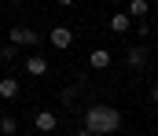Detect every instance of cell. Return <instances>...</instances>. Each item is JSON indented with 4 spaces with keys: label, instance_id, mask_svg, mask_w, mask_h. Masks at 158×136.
Instances as JSON below:
<instances>
[{
    "label": "cell",
    "instance_id": "1",
    "mask_svg": "<svg viewBox=\"0 0 158 136\" xmlns=\"http://www.w3.org/2000/svg\"><path fill=\"white\" fill-rule=\"evenodd\" d=\"M85 129L92 136H114L121 129V114L114 110V107H107V103H96V107H88L85 114Z\"/></svg>",
    "mask_w": 158,
    "mask_h": 136
},
{
    "label": "cell",
    "instance_id": "2",
    "mask_svg": "<svg viewBox=\"0 0 158 136\" xmlns=\"http://www.w3.org/2000/svg\"><path fill=\"white\" fill-rule=\"evenodd\" d=\"M7 37H11V44H19V48L40 44V33H37V30H30V26H11V30H7Z\"/></svg>",
    "mask_w": 158,
    "mask_h": 136
},
{
    "label": "cell",
    "instance_id": "3",
    "mask_svg": "<svg viewBox=\"0 0 158 136\" xmlns=\"http://www.w3.org/2000/svg\"><path fill=\"white\" fill-rule=\"evenodd\" d=\"M48 41H52V48H59V52H70V48H74V30L59 22V26H52Z\"/></svg>",
    "mask_w": 158,
    "mask_h": 136
},
{
    "label": "cell",
    "instance_id": "4",
    "mask_svg": "<svg viewBox=\"0 0 158 136\" xmlns=\"http://www.w3.org/2000/svg\"><path fill=\"white\" fill-rule=\"evenodd\" d=\"M33 129L48 136V133H55V129H59V118H55L52 110H37V114H33Z\"/></svg>",
    "mask_w": 158,
    "mask_h": 136
},
{
    "label": "cell",
    "instance_id": "5",
    "mask_svg": "<svg viewBox=\"0 0 158 136\" xmlns=\"http://www.w3.org/2000/svg\"><path fill=\"white\" fill-rule=\"evenodd\" d=\"M22 66H26L30 77H44V74H48V59H44V55H30V59H22Z\"/></svg>",
    "mask_w": 158,
    "mask_h": 136
},
{
    "label": "cell",
    "instance_id": "6",
    "mask_svg": "<svg viewBox=\"0 0 158 136\" xmlns=\"http://www.w3.org/2000/svg\"><path fill=\"white\" fill-rule=\"evenodd\" d=\"M110 63H114V59H110L107 48H92V52H88V66H92V70H107Z\"/></svg>",
    "mask_w": 158,
    "mask_h": 136
},
{
    "label": "cell",
    "instance_id": "7",
    "mask_svg": "<svg viewBox=\"0 0 158 136\" xmlns=\"http://www.w3.org/2000/svg\"><path fill=\"white\" fill-rule=\"evenodd\" d=\"M125 63H129L132 70H140V66L147 63V48H143V44H132L129 52H125Z\"/></svg>",
    "mask_w": 158,
    "mask_h": 136
},
{
    "label": "cell",
    "instance_id": "8",
    "mask_svg": "<svg viewBox=\"0 0 158 136\" xmlns=\"http://www.w3.org/2000/svg\"><path fill=\"white\" fill-rule=\"evenodd\" d=\"M125 15H129V19H136V22H140V19H147V15H151V0H129V11H125Z\"/></svg>",
    "mask_w": 158,
    "mask_h": 136
},
{
    "label": "cell",
    "instance_id": "9",
    "mask_svg": "<svg viewBox=\"0 0 158 136\" xmlns=\"http://www.w3.org/2000/svg\"><path fill=\"white\" fill-rule=\"evenodd\" d=\"M129 30H132V19H129L125 11L110 15V33H129Z\"/></svg>",
    "mask_w": 158,
    "mask_h": 136
},
{
    "label": "cell",
    "instance_id": "10",
    "mask_svg": "<svg viewBox=\"0 0 158 136\" xmlns=\"http://www.w3.org/2000/svg\"><path fill=\"white\" fill-rule=\"evenodd\" d=\"M19 96V81L15 77H0V99H15Z\"/></svg>",
    "mask_w": 158,
    "mask_h": 136
},
{
    "label": "cell",
    "instance_id": "11",
    "mask_svg": "<svg viewBox=\"0 0 158 136\" xmlns=\"http://www.w3.org/2000/svg\"><path fill=\"white\" fill-rule=\"evenodd\" d=\"M0 133H4V136H15V133H19V122H15L11 114H4V118H0Z\"/></svg>",
    "mask_w": 158,
    "mask_h": 136
},
{
    "label": "cell",
    "instance_id": "12",
    "mask_svg": "<svg viewBox=\"0 0 158 136\" xmlns=\"http://www.w3.org/2000/svg\"><path fill=\"white\" fill-rule=\"evenodd\" d=\"M0 59H4V63H15V59H19V44H4L0 48Z\"/></svg>",
    "mask_w": 158,
    "mask_h": 136
},
{
    "label": "cell",
    "instance_id": "13",
    "mask_svg": "<svg viewBox=\"0 0 158 136\" xmlns=\"http://www.w3.org/2000/svg\"><path fill=\"white\" fill-rule=\"evenodd\" d=\"M59 99H63V103H66V107H70V103H74V99H77V89H70V85H66V89L59 92Z\"/></svg>",
    "mask_w": 158,
    "mask_h": 136
},
{
    "label": "cell",
    "instance_id": "14",
    "mask_svg": "<svg viewBox=\"0 0 158 136\" xmlns=\"http://www.w3.org/2000/svg\"><path fill=\"white\" fill-rule=\"evenodd\" d=\"M136 33H140V37H147V33H151V22H147V19H140V22H136Z\"/></svg>",
    "mask_w": 158,
    "mask_h": 136
},
{
    "label": "cell",
    "instance_id": "15",
    "mask_svg": "<svg viewBox=\"0 0 158 136\" xmlns=\"http://www.w3.org/2000/svg\"><path fill=\"white\" fill-rule=\"evenodd\" d=\"M147 96H151V103H158V81L151 85V92H147Z\"/></svg>",
    "mask_w": 158,
    "mask_h": 136
},
{
    "label": "cell",
    "instance_id": "16",
    "mask_svg": "<svg viewBox=\"0 0 158 136\" xmlns=\"http://www.w3.org/2000/svg\"><path fill=\"white\" fill-rule=\"evenodd\" d=\"M74 136H92V133H88V129H85V125H81V129H77V133H74Z\"/></svg>",
    "mask_w": 158,
    "mask_h": 136
},
{
    "label": "cell",
    "instance_id": "17",
    "mask_svg": "<svg viewBox=\"0 0 158 136\" xmlns=\"http://www.w3.org/2000/svg\"><path fill=\"white\" fill-rule=\"evenodd\" d=\"M59 4H63V7H74V4H77V0H59Z\"/></svg>",
    "mask_w": 158,
    "mask_h": 136
},
{
    "label": "cell",
    "instance_id": "18",
    "mask_svg": "<svg viewBox=\"0 0 158 136\" xmlns=\"http://www.w3.org/2000/svg\"><path fill=\"white\" fill-rule=\"evenodd\" d=\"M114 136H125V133H121V129H118V133H114Z\"/></svg>",
    "mask_w": 158,
    "mask_h": 136
},
{
    "label": "cell",
    "instance_id": "19",
    "mask_svg": "<svg viewBox=\"0 0 158 136\" xmlns=\"http://www.w3.org/2000/svg\"><path fill=\"white\" fill-rule=\"evenodd\" d=\"M11 4H22V0H11Z\"/></svg>",
    "mask_w": 158,
    "mask_h": 136
},
{
    "label": "cell",
    "instance_id": "20",
    "mask_svg": "<svg viewBox=\"0 0 158 136\" xmlns=\"http://www.w3.org/2000/svg\"><path fill=\"white\" fill-rule=\"evenodd\" d=\"M107 4H118V0H107Z\"/></svg>",
    "mask_w": 158,
    "mask_h": 136
},
{
    "label": "cell",
    "instance_id": "21",
    "mask_svg": "<svg viewBox=\"0 0 158 136\" xmlns=\"http://www.w3.org/2000/svg\"><path fill=\"white\" fill-rule=\"evenodd\" d=\"M151 7H158V0H155V4H151Z\"/></svg>",
    "mask_w": 158,
    "mask_h": 136
},
{
    "label": "cell",
    "instance_id": "22",
    "mask_svg": "<svg viewBox=\"0 0 158 136\" xmlns=\"http://www.w3.org/2000/svg\"><path fill=\"white\" fill-rule=\"evenodd\" d=\"M48 136H59V133H48Z\"/></svg>",
    "mask_w": 158,
    "mask_h": 136
},
{
    "label": "cell",
    "instance_id": "23",
    "mask_svg": "<svg viewBox=\"0 0 158 136\" xmlns=\"http://www.w3.org/2000/svg\"><path fill=\"white\" fill-rule=\"evenodd\" d=\"M0 33H4V30H0Z\"/></svg>",
    "mask_w": 158,
    "mask_h": 136
}]
</instances>
